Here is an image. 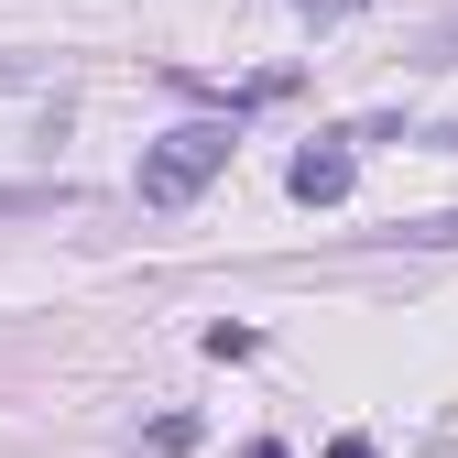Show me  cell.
<instances>
[{
    "mask_svg": "<svg viewBox=\"0 0 458 458\" xmlns=\"http://www.w3.org/2000/svg\"><path fill=\"white\" fill-rule=\"evenodd\" d=\"M295 12H306V22H360L371 0H295Z\"/></svg>",
    "mask_w": 458,
    "mask_h": 458,
    "instance_id": "obj_4",
    "label": "cell"
},
{
    "mask_svg": "<svg viewBox=\"0 0 458 458\" xmlns=\"http://www.w3.org/2000/svg\"><path fill=\"white\" fill-rule=\"evenodd\" d=\"M241 458H284V447H241Z\"/></svg>",
    "mask_w": 458,
    "mask_h": 458,
    "instance_id": "obj_6",
    "label": "cell"
},
{
    "mask_svg": "<svg viewBox=\"0 0 458 458\" xmlns=\"http://www.w3.org/2000/svg\"><path fill=\"white\" fill-rule=\"evenodd\" d=\"M229 153H241V121H229V109H208V121H175L164 142H142V175H131V186H142V208H186Z\"/></svg>",
    "mask_w": 458,
    "mask_h": 458,
    "instance_id": "obj_1",
    "label": "cell"
},
{
    "mask_svg": "<svg viewBox=\"0 0 458 458\" xmlns=\"http://www.w3.org/2000/svg\"><path fill=\"white\" fill-rule=\"evenodd\" d=\"M404 241H426V251H437V241H458V208H447V218H415Z\"/></svg>",
    "mask_w": 458,
    "mask_h": 458,
    "instance_id": "obj_5",
    "label": "cell"
},
{
    "mask_svg": "<svg viewBox=\"0 0 458 458\" xmlns=\"http://www.w3.org/2000/svg\"><path fill=\"white\" fill-rule=\"evenodd\" d=\"M66 186H0V218H33V208H55Z\"/></svg>",
    "mask_w": 458,
    "mask_h": 458,
    "instance_id": "obj_3",
    "label": "cell"
},
{
    "mask_svg": "<svg viewBox=\"0 0 458 458\" xmlns=\"http://www.w3.org/2000/svg\"><path fill=\"white\" fill-rule=\"evenodd\" d=\"M284 186H295L306 208H338V197L360 186V153H350V142H306V153H295V175H284Z\"/></svg>",
    "mask_w": 458,
    "mask_h": 458,
    "instance_id": "obj_2",
    "label": "cell"
}]
</instances>
